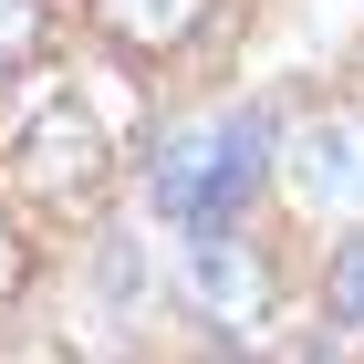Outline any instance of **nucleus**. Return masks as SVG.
I'll return each mask as SVG.
<instances>
[{
	"mask_svg": "<svg viewBox=\"0 0 364 364\" xmlns=\"http://www.w3.org/2000/svg\"><path fill=\"white\" fill-rule=\"evenodd\" d=\"M271 156H281V114L271 105H229L208 125V198H198L188 240H229V229L250 219V198L271 188Z\"/></svg>",
	"mask_w": 364,
	"mask_h": 364,
	"instance_id": "f257e3e1",
	"label": "nucleus"
},
{
	"mask_svg": "<svg viewBox=\"0 0 364 364\" xmlns=\"http://www.w3.org/2000/svg\"><path fill=\"white\" fill-rule=\"evenodd\" d=\"M11 156H21V177L42 198H94V188H105V114H94L84 94H53V105L21 125Z\"/></svg>",
	"mask_w": 364,
	"mask_h": 364,
	"instance_id": "f03ea898",
	"label": "nucleus"
},
{
	"mask_svg": "<svg viewBox=\"0 0 364 364\" xmlns=\"http://www.w3.org/2000/svg\"><path fill=\"white\" fill-rule=\"evenodd\" d=\"M188 302L219 323V343H250L271 323V271L250 260V240H188Z\"/></svg>",
	"mask_w": 364,
	"mask_h": 364,
	"instance_id": "7ed1b4c3",
	"label": "nucleus"
},
{
	"mask_svg": "<svg viewBox=\"0 0 364 364\" xmlns=\"http://www.w3.org/2000/svg\"><path fill=\"white\" fill-rule=\"evenodd\" d=\"M291 177H302L323 208H354L364 198V125H343V114L302 125V136H291Z\"/></svg>",
	"mask_w": 364,
	"mask_h": 364,
	"instance_id": "20e7f679",
	"label": "nucleus"
},
{
	"mask_svg": "<svg viewBox=\"0 0 364 364\" xmlns=\"http://www.w3.org/2000/svg\"><path fill=\"white\" fill-rule=\"evenodd\" d=\"M146 198H156V219L188 240L198 198H208V125H177V136H156V156H146Z\"/></svg>",
	"mask_w": 364,
	"mask_h": 364,
	"instance_id": "39448f33",
	"label": "nucleus"
},
{
	"mask_svg": "<svg viewBox=\"0 0 364 364\" xmlns=\"http://www.w3.org/2000/svg\"><path fill=\"white\" fill-rule=\"evenodd\" d=\"M198 11H208V0H94L105 42H125V53H146V63H167L177 42L198 31Z\"/></svg>",
	"mask_w": 364,
	"mask_h": 364,
	"instance_id": "423d86ee",
	"label": "nucleus"
},
{
	"mask_svg": "<svg viewBox=\"0 0 364 364\" xmlns=\"http://www.w3.org/2000/svg\"><path fill=\"white\" fill-rule=\"evenodd\" d=\"M323 323L364 333V229H354V240H333V271H323Z\"/></svg>",
	"mask_w": 364,
	"mask_h": 364,
	"instance_id": "0eeeda50",
	"label": "nucleus"
},
{
	"mask_svg": "<svg viewBox=\"0 0 364 364\" xmlns=\"http://www.w3.org/2000/svg\"><path fill=\"white\" fill-rule=\"evenodd\" d=\"M53 42V0H0V73H21Z\"/></svg>",
	"mask_w": 364,
	"mask_h": 364,
	"instance_id": "6e6552de",
	"label": "nucleus"
},
{
	"mask_svg": "<svg viewBox=\"0 0 364 364\" xmlns=\"http://www.w3.org/2000/svg\"><path fill=\"white\" fill-rule=\"evenodd\" d=\"M21 281H31V250H21V229L0 219V302H11V291H21Z\"/></svg>",
	"mask_w": 364,
	"mask_h": 364,
	"instance_id": "1a4fd4ad",
	"label": "nucleus"
},
{
	"mask_svg": "<svg viewBox=\"0 0 364 364\" xmlns=\"http://www.w3.org/2000/svg\"><path fill=\"white\" fill-rule=\"evenodd\" d=\"M219 364H250V354H240V343H219Z\"/></svg>",
	"mask_w": 364,
	"mask_h": 364,
	"instance_id": "9d476101",
	"label": "nucleus"
}]
</instances>
